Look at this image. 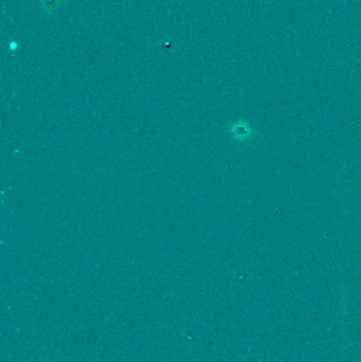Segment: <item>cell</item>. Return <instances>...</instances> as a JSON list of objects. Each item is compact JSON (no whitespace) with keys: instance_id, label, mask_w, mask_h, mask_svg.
<instances>
[{"instance_id":"obj_1","label":"cell","mask_w":361,"mask_h":362,"mask_svg":"<svg viewBox=\"0 0 361 362\" xmlns=\"http://www.w3.org/2000/svg\"><path fill=\"white\" fill-rule=\"evenodd\" d=\"M230 133L232 135V137L234 138L235 140L238 141H243L249 138L250 136V127L247 123L245 122H236L232 125Z\"/></svg>"},{"instance_id":"obj_2","label":"cell","mask_w":361,"mask_h":362,"mask_svg":"<svg viewBox=\"0 0 361 362\" xmlns=\"http://www.w3.org/2000/svg\"><path fill=\"white\" fill-rule=\"evenodd\" d=\"M59 0H42L43 9L46 10L49 14L54 13L57 10Z\"/></svg>"}]
</instances>
